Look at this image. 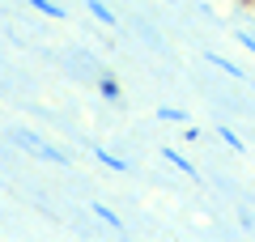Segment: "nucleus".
Here are the masks:
<instances>
[{
  "instance_id": "f257e3e1",
  "label": "nucleus",
  "mask_w": 255,
  "mask_h": 242,
  "mask_svg": "<svg viewBox=\"0 0 255 242\" xmlns=\"http://www.w3.org/2000/svg\"><path fill=\"white\" fill-rule=\"evenodd\" d=\"M162 161H170L174 170H179V174H187V179H200V170H196V166H191V161L183 157L179 149H170V144H162Z\"/></svg>"
},
{
  "instance_id": "f03ea898",
  "label": "nucleus",
  "mask_w": 255,
  "mask_h": 242,
  "mask_svg": "<svg viewBox=\"0 0 255 242\" xmlns=\"http://www.w3.org/2000/svg\"><path fill=\"white\" fill-rule=\"evenodd\" d=\"M85 9H90V17L102 21V26H119V13L111 9V4H102V0H85Z\"/></svg>"
},
{
  "instance_id": "7ed1b4c3",
  "label": "nucleus",
  "mask_w": 255,
  "mask_h": 242,
  "mask_svg": "<svg viewBox=\"0 0 255 242\" xmlns=\"http://www.w3.org/2000/svg\"><path fill=\"white\" fill-rule=\"evenodd\" d=\"M98 94H102L107 102H124V85H119L111 72H102V77H98Z\"/></svg>"
},
{
  "instance_id": "20e7f679",
  "label": "nucleus",
  "mask_w": 255,
  "mask_h": 242,
  "mask_svg": "<svg viewBox=\"0 0 255 242\" xmlns=\"http://www.w3.org/2000/svg\"><path fill=\"white\" fill-rule=\"evenodd\" d=\"M26 4H30V9H38L43 17H51V21H64V17H68V9H60L55 0H26Z\"/></svg>"
},
{
  "instance_id": "39448f33",
  "label": "nucleus",
  "mask_w": 255,
  "mask_h": 242,
  "mask_svg": "<svg viewBox=\"0 0 255 242\" xmlns=\"http://www.w3.org/2000/svg\"><path fill=\"white\" fill-rule=\"evenodd\" d=\"M90 153H94V157L102 161V166H107V170H115V174H124V170H128V161H124V157H115V153H107V149H98V144H94Z\"/></svg>"
},
{
  "instance_id": "423d86ee",
  "label": "nucleus",
  "mask_w": 255,
  "mask_h": 242,
  "mask_svg": "<svg viewBox=\"0 0 255 242\" xmlns=\"http://www.w3.org/2000/svg\"><path fill=\"white\" fill-rule=\"evenodd\" d=\"M34 153H38V157H47V161H55V166H68V161H73V157H68V153H60V149H55V144H47V140L38 144Z\"/></svg>"
},
{
  "instance_id": "0eeeda50",
  "label": "nucleus",
  "mask_w": 255,
  "mask_h": 242,
  "mask_svg": "<svg viewBox=\"0 0 255 242\" xmlns=\"http://www.w3.org/2000/svg\"><path fill=\"white\" fill-rule=\"evenodd\" d=\"M153 119H162V123H179V127H183V123H187V111H174V107H157V111H153Z\"/></svg>"
},
{
  "instance_id": "6e6552de",
  "label": "nucleus",
  "mask_w": 255,
  "mask_h": 242,
  "mask_svg": "<svg viewBox=\"0 0 255 242\" xmlns=\"http://www.w3.org/2000/svg\"><path fill=\"white\" fill-rule=\"evenodd\" d=\"M90 213H94V217H98V221H102V225H111V230H124V221H119V217H115V213H111V208H107V204H90Z\"/></svg>"
},
{
  "instance_id": "1a4fd4ad",
  "label": "nucleus",
  "mask_w": 255,
  "mask_h": 242,
  "mask_svg": "<svg viewBox=\"0 0 255 242\" xmlns=\"http://www.w3.org/2000/svg\"><path fill=\"white\" fill-rule=\"evenodd\" d=\"M204 60H209L213 68H221V72H230V77H243V68H238V64H230L226 55H217V51H209V55H204Z\"/></svg>"
},
{
  "instance_id": "9d476101",
  "label": "nucleus",
  "mask_w": 255,
  "mask_h": 242,
  "mask_svg": "<svg viewBox=\"0 0 255 242\" xmlns=\"http://www.w3.org/2000/svg\"><path fill=\"white\" fill-rule=\"evenodd\" d=\"M221 140H226V144H230V149H234V153H247V144H243V136H238L234 127H221Z\"/></svg>"
},
{
  "instance_id": "9b49d317",
  "label": "nucleus",
  "mask_w": 255,
  "mask_h": 242,
  "mask_svg": "<svg viewBox=\"0 0 255 242\" xmlns=\"http://www.w3.org/2000/svg\"><path fill=\"white\" fill-rule=\"evenodd\" d=\"M238 43H243L247 51H255V34H251V30H238Z\"/></svg>"
}]
</instances>
